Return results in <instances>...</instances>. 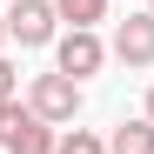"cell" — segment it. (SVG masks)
<instances>
[{"label": "cell", "mask_w": 154, "mask_h": 154, "mask_svg": "<svg viewBox=\"0 0 154 154\" xmlns=\"http://www.w3.org/2000/svg\"><path fill=\"white\" fill-rule=\"evenodd\" d=\"M54 127H47L27 100H0V154H54Z\"/></svg>", "instance_id": "obj_1"}, {"label": "cell", "mask_w": 154, "mask_h": 154, "mask_svg": "<svg viewBox=\"0 0 154 154\" xmlns=\"http://www.w3.org/2000/svg\"><path fill=\"white\" fill-rule=\"evenodd\" d=\"M27 107L47 121V127H74L81 121V81H67V74H34V87H27Z\"/></svg>", "instance_id": "obj_2"}, {"label": "cell", "mask_w": 154, "mask_h": 154, "mask_svg": "<svg viewBox=\"0 0 154 154\" xmlns=\"http://www.w3.org/2000/svg\"><path fill=\"white\" fill-rule=\"evenodd\" d=\"M54 67L67 74V81H87V74H100V67H107V47H100V34H94V27H67V34L54 40Z\"/></svg>", "instance_id": "obj_3"}, {"label": "cell", "mask_w": 154, "mask_h": 154, "mask_svg": "<svg viewBox=\"0 0 154 154\" xmlns=\"http://www.w3.org/2000/svg\"><path fill=\"white\" fill-rule=\"evenodd\" d=\"M54 20H60L54 0H14V7H7V40H20V47H47V40H54Z\"/></svg>", "instance_id": "obj_4"}, {"label": "cell", "mask_w": 154, "mask_h": 154, "mask_svg": "<svg viewBox=\"0 0 154 154\" xmlns=\"http://www.w3.org/2000/svg\"><path fill=\"white\" fill-rule=\"evenodd\" d=\"M107 54L121 67H154V14H127L114 27V40H107Z\"/></svg>", "instance_id": "obj_5"}, {"label": "cell", "mask_w": 154, "mask_h": 154, "mask_svg": "<svg viewBox=\"0 0 154 154\" xmlns=\"http://www.w3.org/2000/svg\"><path fill=\"white\" fill-rule=\"evenodd\" d=\"M107 154H154V121H121L114 134H107Z\"/></svg>", "instance_id": "obj_6"}, {"label": "cell", "mask_w": 154, "mask_h": 154, "mask_svg": "<svg viewBox=\"0 0 154 154\" xmlns=\"http://www.w3.org/2000/svg\"><path fill=\"white\" fill-rule=\"evenodd\" d=\"M54 7H60L67 27H100L107 20V0H54Z\"/></svg>", "instance_id": "obj_7"}, {"label": "cell", "mask_w": 154, "mask_h": 154, "mask_svg": "<svg viewBox=\"0 0 154 154\" xmlns=\"http://www.w3.org/2000/svg\"><path fill=\"white\" fill-rule=\"evenodd\" d=\"M54 154H107V141H100L94 127H60V141H54Z\"/></svg>", "instance_id": "obj_8"}, {"label": "cell", "mask_w": 154, "mask_h": 154, "mask_svg": "<svg viewBox=\"0 0 154 154\" xmlns=\"http://www.w3.org/2000/svg\"><path fill=\"white\" fill-rule=\"evenodd\" d=\"M0 100H20V67L0 54Z\"/></svg>", "instance_id": "obj_9"}, {"label": "cell", "mask_w": 154, "mask_h": 154, "mask_svg": "<svg viewBox=\"0 0 154 154\" xmlns=\"http://www.w3.org/2000/svg\"><path fill=\"white\" fill-rule=\"evenodd\" d=\"M141 114H147V121H154V81H147V107H141Z\"/></svg>", "instance_id": "obj_10"}, {"label": "cell", "mask_w": 154, "mask_h": 154, "mask_svg": "<svg viewBox=\"0 0 154 154\" xmlns=\"http://www.w3.org/2000/svg\"><path fill=\"white\" fill-rule=\"evenodd\" d=\"M0 47H7V14H0Z\"/></svg>", "instance_id": "obj_11"}, {"label": "cell", "mask_w": 154, "mask_h": 154, "mask_svg": "<svg viewBox=\"0 0 154 154\" xmlns=\"http://www.w3.org/2000/svg\"><path fill=\"white\" fill-rule=\"evenodd\" d=\"M147 14H154V0H147Z\"/></svg>", "instance_id": "obj_12"}]
</instances>
